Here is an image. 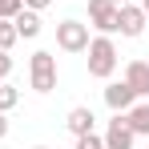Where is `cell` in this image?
<instances>
[{
    "label": "cell",
    "instance_id": "9c48e42d",
    "mask_svg": "<svg viewBox=\"0 0 149 149\" xmlns=\"http://www.w3.org/2000/svg\"><path fill=\"white\" fill-rule=\"evenodd\" d=\"M65 125H69V133H73V137H85V133H93L97 117H93V109H89V105H73V109H69V117H65Z\"/></svg>",
    "mask_w": 149,
    "mask_h": 149
},
{
    "label": "cell",
    "instance_id": "2e32d148",
    "mask_svg": "<svg viewBox=\"0 0 149 149\" xmlns=\"http://www.w3.org/2000/svg\"><path fill=\"white\" fill-rule=\"evenodd\" d=\"M8 73H12V56L0 52V81H8Z\"/></svg>",
    "mask_w": 149,
    "mask_h": 149
},
{
    "label": "cell",
    "instance_id": "52a82bcc",
    "mask_svg": "<svg viewBox=\"0 0 149 149\" xmlns=\"http://www.w3.org/2000/svg\"><path fill=\"white\" fill-rule=\"evenodd\" d=\"M133 101H137V93H133L125 81H109V85H105V105H109L113 113H125V109H133Z\"/></svg>",
    "mask_w": 149,
    "mask_h": 149
},
{
    "label": "cell",
    "instance_id": "7c38bea8",
    "mask_svg": "<svg viewBox=\"0 0 149 149\" xmlns=\"http://www.w3.org/2000/svg\"><path fill=\"white\" fill-rule=\"evenodd\" d=\"M16 105H20V89L8 85V81H0V113H12Z\"/></svg>",
    "mask_w": 149,
    "mask_h": 149
},
{
    "label": "cell",
    "instance_id": "e0dca14e",
    "mask_svg": "<svg viewBox=\"0 0 149 149\" xmlns=\"http://www.w3.org/2000/svg\"><path fill=\"white\" fill-rule=\"evenodd\" d=\"M52 0H24V8H32V12H45Z\"/></svg>",
    "mask_w": 149,
    "mask_h": 149
},
{
    "label": "cell",
    "instance_id": "5bb4252c",
    "mask_svg": "<svg viewBox=\"0 0 149 149\" xmlns=\"http://www.w3.org/2000/svg\"><path fill=\"white\" fill-rule=\"evenodd\" d=\"M73 149H105V137H97V133H85V137H77Z\"/></svg>",
    "mask_w": 149,
    "mask_h": 149
},
{
    "label": "cell",
    "instance_id": "277c9868",
    "mask_svg": "<svg viewBox=\"0 0 149 149\" xmlns=\"http://www.w3.org/2000/svg\"><path fill=\"white\" fill-rule=\"evenodd\" d=\"M149 16L141 4H117V32L121 36H145Z\"/></svg>",
    "mask_w": 149,
    "mask_h": 149
},
{
    "label": "cell",
    "instance_id": "5b68a950",
    "mask_svg": "<svg viewBox=\"0 0 149 149\" xmlns=\"http://www.w3.org/2000/svg\"><path fill=\"white\" fill-rule=\"evenodd\" d=\"M89 24L105 36H113L117 32V4L113 0H89Z\"/></svg>",
    "mask_w": 149,
    "mask_h": 149
},
{
    "label": "cell",
    "instance_id": "44dd1931",
    "mask_svg": "<svg viewBox=\"0 0 149 149\" xmlns=\"http://www.w3.org/2000/svg\"><path fill=\"white\" fill-rule=\"evenodd\" d=\"M32 149H49V145H32Z\"/></svg>",
    "mask_w": 149,
    "mask_h": 149
},
{
    "label": "cell",
    "instance_id": "7a4b0ae2",
    "mask_svg": "<svg viewBox=\"0 0 149 149\" xmlns=\"http://www.w3.org/2000/svg\"><path fill=\"white\" fill-rule=\"evenodd\" d=\"M28 85H32V93H52L56 89V56L49 49H36L28 56Z\"/></svg>",
    "mask_w": 149,
    "mask_h": 149
},
{
    "label": "cell",
    "instance_id": "ba28073f",
    "mask_svg": "<svg viewBox=\"0 0 149 149\" xmlns=\"http://www.w3.org/2000/svg\"><path fill=\"white\" fill-rule=\"evenodd\" d=\"M125 85L137 97H149V61H129L125 65Z\"/></svg>",
    "mask_w": 149,
    "mask_h": 149
},
{
    "label": "cell",
    "instance_id": "3957f363",
    "mask_svg": "<svg viewBox=\"0 0 149 149\" xmlns=\"http://www.w3.org/2000/svg\"><path fill=\"white\" fill-rule=\"evenodd\" d=\"M89 24H81V20H61L56 24V49L61 52H85L89 49Z\"/></svg>",
    "mask_w": 149,
    "mask_h": 149
},
{
    "label": "cell",
    "instance_id": "8fae6325",
    "mask_svg": "<svg viewBox=\"0 0 149 149\" xmlns=\"http://www.w3.org/2000/svg\"><path fill=\"white\" fill-rule=\"evenodd\" d=\"M125 121L137 137H149V101H133V109H125Z\"/></svg>",
    "mask_w": 149,
    "mask_h": 149
},
{
    "label": "cell",
    "instance_id": "8992f818",
    "mask_svg": "<svg viewBox=\"0 0 149 149\" xmlns=\"http://www.w3.org/2000/svg\"><path fill=\"white\" fill-rule=\"evenodd\" d=\"M133 141H137V133L129 129L125 113H113V121L105 129V149H133Z\"/></svg>",
    "mask_w": 149,
    "mask_h": 149
},
{
    "label": "cell",
    "instance_id": "30bf717a",
    "mask_svg": "<svg viewBox=\"0 0 149 149\" xmlns=\"http://www.w3.org/2000/svg\"><path fill=\"white\" fill-rule=\"evenodd\" d=\"M12 24H16V36H20V40H36V36H40V12L20 8V12L12 16Z\"/></svg>",
    "mask_w": 149,
    "mask_h": 149
},
{
    "label": "cell",
    "instance_id": "ac0fdd59",
    "mask_svg": "<svg viewBox=\"0 0 149 149\" xmlns=\"http://www.w3.org/2000/svg\"><path fill=\"white\" fill-rule=\"evenodd\" d=\"M4 137H8V117L0 113V141H4Z\"/></svg>",
    "mask_w": 149,
    "mask_h": 149
},
{
    "label": "cell",
    "instance_id": "ffe728a7",
    "mask_svg": "<svg viewBox=\"0 0 149 149\" xmlns=\"http://www.w3.org/2000/svg\"><path fill=\"white\" fill-rule=\"evenodd\" d=\"M113 4H129V0H113Z\"/></svg>",
    "mask_w": 149,
    "mask_h": 149
},
{
    "label": "cell",
    "instance_id": "7402d4cb",
    "mask_svg": "<svg viewBox=\"0 0 149 149\" xmlns=\"http://www.w3.org/2000/svg\"><path fill=\"white\" fill-rule=\"evenodd\" d=\"M145 32H149V28H145Z\"/></svg>",
    "mask_w": 149,
    "mask_h": 149
},
{
    "label": "cell",
    "instance_id": "4fadbf2b",
    "mask_svg": "<svg viewBox=\"0 0 149 149\" xmlns=\"http://www.w3.org/2000/svg\"><path fill=\"white\" fill-rule=\"evenodd\" d=\"M16 40H20V36H16V24H12V20H0V52H8Z\"/></svg>",
    "mask_w": 149,
    "mask_h": 149
},
{
    "label": "cell",
    "instance_id": "d6986e66",
    "mask_svg": "<svg viewBox=\"0 0 149 149\" xmlns=\"http://www.w3.org/2000/svg\"><path fill=\"white\" fill-rule=\"evenodd\" d=\"M141 8H145V16H149V0H141Z\"/></svg>",
    "mask_w": 149,
    "mask_h": 149
},
{
    "label": "cell",
    "instance_id": "9a60e30c",
    "mask_svg": "<svg viewBox=\"0 0 149 149\" xmlns=\"http://www.w3.org/2000/svg\"><path fill=\"white\" fill-rule=\"evenodd\" d=\"M20 8H24V0H0V20H12Z\"/></svg>",
    "mask_w": 149,
    "mask_h": 149
},
{
    "label": "cell",
    "instance_id": "6da1fadb",
    "mask_svg": "<svg viewBox=\"0 0 149 149\" xmlns=\"http://www.w3.org/2000/svg\"><path fill=\"white\" fill-rule=\"evenodd\" d=\"M85 52H89V77H97V81H109V77L117 73V65H121L113 36H105V32H97Z\"/></svg>",
    "mask_w": 149,
    "mask_h": 149
}]
</instances>
